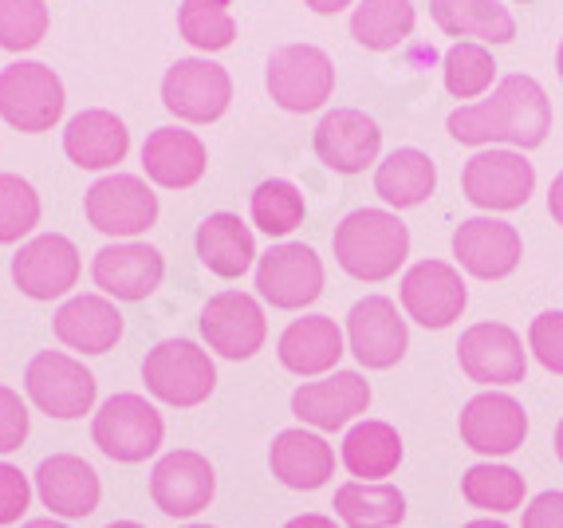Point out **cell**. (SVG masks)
Segmentation results:
<instances>
[{"instance_id":"6da1fadb","label":"cell","mask_w":563,"mask_h":528,"mask_svg":"<svg viewBox=\"0 0 563 528\" xmlns=\"http://www.w3.org/2000/svg\"><path fill=\"white\" fill-rule=\"evenodd\" d=\"M450 134L465 146H512V151H532L552 131V103L548 91L532 76L517 72L505 76L481 103L457 107L450 114Z\"/></svg>"},{"instance_id":"7a4b0ae2","label":"cell","mask_w":563,"mask_h":528,"mask_svg":"<svg viewBox=\"0 0 563 528\" xmlns=\"http://www.w3.org/2000/svg\"><path fill=\"white\" fill-rule=\"evenodd\" d=\"M339 268L355 280H390L410 256V229L390 209H355L335 226L331 237Z\"/></svg>"},{"instance_id":"3957f363","label":"cell","mask_w":563,"mask_h":528,"mask_svg":"<svg viewBox=\"0 0 563 528\" xmlns=\"http://www.w3.org/2000/svg\"><path fill=\"white\" fill-rule=\"evenodd\" d=\"M166 438V422H162L158 406L146 403L142 395H111L91 418V442L122 465H139L154 458Z\"/></svg>"},{"instance_id":"277c9868","label":"cell","mask_w":563,"mask_h":528,"mask_svg":"<svg viewBox=\"0 0 563 528\" xmlns=\"http://www.w3.org/2000/svg\"><path fill=\"white\" fill-rule=\"evenodd\" d=\"M142 383L158 403L189 410L217 391V367L209 351L198 348L194 340H162L146 351Z\"/></svg>"},{"instance_id":"5b68a950","label":"cell","mask_w":563,"mask_h":528,"mask_svg":"<svg viewBox=\"0 0 563 528\" xmlns=\"http://www.w3.org/2000/svg\"><path fill=\"white\" fill-rule=\"evenodd\" d=\"M64 84L40 59H16L0 72V119L20 134H44L64 119Z\"/></svg>"},{"instance_id":"8992f818","label":"cell","mask_w":563,"mask_h":528,"mask_svg":"<svg viewBox=\"0 0 563 528\" xmlns=\"http://www.w3.org/2000/svg\"><path fill=\"white\" fill-rule=\"evenodd\" d=\"M264 84L276 107L291 114H311L335 91V64L316 44H284L268 56Z\"/></svg>"},{"instance_id":"52a82bcc","label":"cell","mask_w":563,"mask_h":528,"mask_svg":"<svg viewBox=\"0 0 563 528\" xmlns=\"http://www.w3.org/2000/svg\"><path fill=\"white\" fill-rule=\"evenodd\" d=\"M24 391L47 418L71 422V418L91 415L99 383L84 367V359L67 355V351H40L24 367Z\"/></svg>"},{"instance_id":"ba28073f","label":"cell","mask_w":563,"mask_h":528,"mask_svg":"<svg viewBox=\"0 0 563 528\" xmlns=\"http://www.w3.org/2000/svg\"><path fill=\"white\" fill-rule=\"evenodd\" d=\"M461 189L477 209L488 213H508V209L528 206L536 189V166L525 158V151H497L485 146L477 151L465 170H461Z\"/></svg>"},{"instance_id":"9c48e42d","label":"cell","mask_w":563,"mask_h":528,"mask_svg":"<svg viewBox=\"0 0 563 528\" xmlns=\"http://www.w3.org/2000/svg\"><path fill=\"white\" fill-rule=\"evenodd\" d=\"M323 261L311 245L300 241H284L273 245L256 261V293L280 311H300L320 300L323 293Z\"/></svg>"},{"instance_id":"30bf717a","label":"cell","mask_w":563,"mask_h":528,"mask_svg":"<svg viewBox=\"0 0 563 528\" xmlns=\"http://www.w3.org/2000/svg\"><path fill=\"white\" fill-rule=\"evenodd\" d=\"M84 213L99 233L134 241L158 221V194L139 174H107L87 189Z\"/></svg>"},{"instance_id":"8fae6325","label":"cell","mask_w":563,"mask_h":528,"mask_svg":"<svg viewBox=\"0 0 563 528\" xmlns=\"http://www.w3.org/2000/svg\"><path fill=\"white\" fill-rule=\"evenodd\" d=\"M162 103L181 123H217L233 103V79L213 59H178L162 76Z\"/></svg>"},{"instance_id":"7c38bea8","label":"cell","mask_w":563,"mask_h":528,"mask_svg":"<svg viewBox=\"0 0 563 528\" xmlns=\"http://www.w3.org/2000/svg\"><path fill=\"white\" fill-rule=\"evenodd\" d=\"M457 363L481 387H517L528 375L525 340L508 323H493V320L473 323V328L461 331Z\"/></svg>"},{"instance_id":"4fadbf2b","label":"cell","mask_w":563,"mask_h":528,"mask_svg":"<svg viewBox=\"0 0 563 528\" xmlns=\"http://www.w3.org/2000/svg\"><path fill=\"white\" fill-rule=\"evenodd\" d=\"M201 336H206L209 351H217L221 359H233V363L253 359L268 340V320H264L261 300L241 293V288L217 293L201 308Z\"/></svg>"},{"instance_id":"5bb4252c","label":"cell","mask_w":563,"mask_h":528,"mask_svg":"<svg viewBox=\"0 0 563 528\" xmlns=\"http://www.w3.org/2000/svg\"><path fill=\"white\" fill-rule=\"evenodd\" d=\"M366 406H371V383L358 371H331L291 391V415L323 435L347 430L358 415H366Z\"/></svg>"},{"instance_id":"9a60e30c","label":"cell","mask_w":563,"mask_h":528,"mask_svg":"<svg viewBox=\"0 0 563 528\" xmlns=\"http://www.w3.org/2000/svg\"><path fill=\"white\" fill-rule=\"evenodd\" d=\"M79 249L64 233H40L12 256V284L29 300H59L79 284Z\"/></svg>"},{"instance_id":"2e32d148","label":"cell","mask_w":563,"mask_h":528,"mask_svg":"<svg viewBox=\"0 0 563 528\" xmlns=\"http://www.w3.org/2000/svg\"><path fill=\"white\" fill-rule=\"evenodd\" d=\"M398 296H402L406 316L430 331L450 328L453 320H461V311L470 304V288L450 261H418L402 276Z\"/></svg>"},{"instance_id":"e0dca14e","label":"cell","mask_w":563,"mask_h":528,"mask_svg":"<svg viewBox=\"0 0 563 528\" xmlns=\"http://www.w3.org/2000/svg\"><path fill=\"white\" fill-rule=\"evenodd\" d=\"M151 497L166 517H198L217 497V473L206 453L169 450L151 470Z\"/></svg>"},{"instance_id":"ac0fdd59","label":"cell","mask_w":563,"mask_h":528,"mask_svg":"<svg viewBox=\"0 0 563 528\" xmlns=\"http://www.w3.org/2000/svg\"><path fill=\"white\" fill-rule=\"evenodd\" d=\"M347 348L371 371H390L410 348V331L398 304L386 296H363L347 316Z\"/></svg>"},{"instance_id":"d6986e66","label":"cell","mask_w":563,"mask_h":528,"mask_svg":"<svg viewBox=\"0 0 563 528\" xmlns=\"http://www.w3.org/2000/svg\"><path fill=\"white\" fill-rule=\"evenodd\" d=\"M316 158L335 174H363L366 166H375L378 151H383V131L366 111L355 107H335L320 119L316 127Z\"/></svg>"},{"instance_id":"ffe728a7","label":"cell","mask_w":563,"mask_h":528,"mask_svg":"<svg viewBox=\"0 0 563 528\" xmlns=\"http://www.w3.org/2000/svg\"><path fill=\"white\" fill-rule=\"evenodd\" d=\"M457 430L470 450L485 453V458H505V453L525 446L528 410L505 391H485V395H473L465 403Z\"/></svg>"},{"instance_id":"44dd1931","label":"cell","mask_w":563,"mask_h":528,"mask_svg":"<svg viewBox=\"0 0 563 528\" xmlns=\"http://www.w3.org/2000/svg\"><path fill=\"white\" fill-rule=\"evenodd\" d=\"M162 276H166V256L146 241H122V245H107L95 253L91 261V280L95 288L111 300H146L158 293Z\"/></svg>"},{"instance_id":"7402d4cb","label":"cell","mask_w":563,"mask_h":528,"mask_svg":"<svg viewBox=\"0 0 563 528\" xmlns=\"http://www.w3.org/2000/svg\"><path fill=\"white\" fill-rule=\"evenodd\" d=\"M36 497L52 517L59 520H79L91 517L103 501V482L95 473L91 462L76 458V453H52L36 465Z\"/></svg>"},{"instance_id":"603a6c76","label":"cell","mask_w":563,"mask_h":528,"mask_svg":"<svg viewBox=\"0 0 563 528\" xmlns=\"http://www.w3.org/2000/svg\"><path fill=\"white\" fill-rule=\"evenodd\" d=\"M453 256L477 280H500V276L517 273L525 241H520L517 226L500 218H470L453 229Z\"/></svg>"},{"instance_id":"cb8c5ba5","label":"cell","mask_w":563,"mask_h":528,"mask_svg":"<svg viewBox=\"0 0 563 528\" xmlns=\"http://www.w3.org/2000/svg\"><path fill=\"white\" fill-rule=\"evenodd\" d=\"M52 328L64 348L84 351V355H107L122 340V311L114 308L111 296L79 293L59 304Z\"/></svg>"},{"instance_id":"d4e9b609","label":"cell","mask_w":563,"mask_h":528,"mask_svg":"<svg viewBox=\"0 0 563 528\" xmlns=\"http://www.w3.org/2000/svg\"><path fill=\"white\" fill-rule=\"evenodd\" d=\"M268 470L280 485L296 493H311L335 477V450L316 430H280L268 446Z\"/></svg>"},{"instance_id":"484cf974","label":"cell","mask_w":563,"mask_h":528,"mask_svg":"<svg viewBox=\"0 0 563 528\" xmlns=\"http://www.w3.org/2000/svg\"><path fill=\"white\" fill-rule=\"evenodd\" d=\"M206 166H209L206 142L194 131L158 127V131H151V139L142 142V170L162 189L198 186L206 178Z\"/></svg>"},{"instance_id":"4316f807","label":"cell","mask_w":563,"mask_h":528,"mask_svg":"<svg viewBox=\"0 0 563 528\" xmlns=\"http://www.w3.org/2000/svg\"><path fill=\"white\" fill-rule=\"evenodd\" d=\"M131 151V131L114 111L91 107L67 119L64 127V154L79 170H111Z\"/></svg>"},{"instance_id":"83f0119b","label":"cell","mask_w":563,"mask_h":528,"mask_svg":"<svg viewBox=\"0 0 563 528\" xmlns=\"http://www.w3.org/2000/svg\"><path fill=\"white\" fill-rule=\"evenodd\" d=\"M347 351V340L331 316H303V320H291L280 331V343H276V355L291 375L311 378V375H328L339 367V359Z\"/></svg>"},{"instance_id":"f1b7e54d","label":"cell","mask_w":563,"mask_h":528,"mask_svg":"<svg viewBox=\"0 0 563 528\" xmlns=\"http://www.w3.org/2000/svg\"><path fill=\"white\" fill-rule=\"evenodd\" d=\"M198 256L209 273L221 280H236L256 264V237L236 213H209L198 226Z\"/></svg>"},{"instance_id":"f546056e","label":"cell","mask_w":563,"mask_h":528,"mask_svg":"<svg viewBox=\"0 0 563 528\" xmlns=\"http://www.w3.org/2000/svg\"><path fill=\"white\" fill-rule=\"evenodd\" d=\"M430 16L457 44H508L517 36V20L500 0H430Z\"/></svg>"},{"instance_id":"4dcf8cb0","label":"cell","mask_w":563,"mask_h":528,"mask_svg":"<svg viewBox=\"0 0 563 528\" xmlns=\"http://www.w3.org/2000/svg\"><path fill=\"white\" fill-rule=\"evenodd\" d=\"M402 435H398L395 426L366 418V422H355L347 430L339 462L347 465L355 482H383V477H390L402 465Z\"/></svg>"},{"instance_id":"1f68e13d","label":"cell","mask_w":563,"mask_h":528,"mask_svg":"<svg viewBox=\"0 0 563 528\" xmlns=\"http://www.w3.org/2000/svg\"><path fill=\"white\" fill-rule=\"evenodd\" d=\"M438 189V166L426 151L418 146H398L395 154H386L375 170V194L390 209H413L422 206Z\"/></svg>"},{"instance_id":"d6a6232c","label":"cell","mask_w":563,"mask_h":528,"mask_svg":"<svg viewBox=\"0 0 563 528\" xmlns=\"http://www.w3.org/2000/svg\"><path fill=\"white\" fill-rule=\"evenodd\" d=\"M331 509L347 528H398L406 520V497L390 482H347L335 490Z\"/></svg>"},{"instance_id":"836d02e7","label":"cell","mask_w":563,"mask_h":528,"mask_svg":"<svg viewBox=\"0 0 563 528\" xmlns=\"http://www.w3.org/2000/svg\"><path fill=\"white\" fill-rule=\"evenodd\" d=\"M413 24H418V12L410 0H358L351 12V36L366 52H395L413 36Z\"/></svg>"},{"instance_id":"e575fe53","label":"cell","mask_w":563,"mask_h":528,"mask_svg":"<svg viewBox=\"0 0 563 528\" xmlns=\"http://www.w3.org/2000/svg\"><path fill=\"white\" fill-rule=\"evenodd\" d=\"M249 213H253V226L264 237H288L308 218V201H303L300 186H291L284 178H268L256 186L253 201H249Z\"/></svg>"},{"instance_id":"d590c367","label":"cell","mask_w":563,"mask_h":528,"mask_svg":"<svg viewBox=\"0 0 563 528\" xmlns=\"http://www.w3.org/2000/svg\"><path fill=\"white\" fill-rule=\"evenodd\" d=\"M442 79L453 99H481V95H488L493 84H497V59H493V52L485 44L461 40V44H453L445 52Z\"/></svg>"},{"instance_id":"8d00e7d4","label":"cell","mask_w":563,"mask_h":528,"mask_svg":"<svg viewBox=\"0 0 563 528\" xmlns=\"http://www.w3.org/2000/svg\"><path fill=\"white\" fill-rule=\"evenodd\" d=\"M461 493H465L473 509L500 517V513H517L525 505V477L517 470H508V465H470L465 477H461Z\"/></svg>"},{"instance_id":"74e56055","label":"cell","mask_w":563,"mask_h":528,"mask_svg":"<svg viewBox=\"0 0 563 528\" xmlns=\"http://www.w3.org/2000/svg\"><path fill=\"white\" fill-rule=\"evenodd\" d=\"M233 0H181L178 9V32L186 36V44H194L198 52H225L236 40V20Z\"/></svg>"},{"instance_id":"f35d334b","label":"cell","mask_w":563,"mask_h":528,"mask_svg":"<svg viewBox=\"0 0 563 528\" xmlns=\"http://www.w3.org/2000/svg\"><path fill=\"white\" fill-rule=\"evenodd\" d=\"M40 226V194L20 174H0V245H16Z\"/></svg>"},{"instance_id":"ab89813d","label":"cell","mask_w":563,"mask_h":528,"mask_svg":"<svg viewBox=\"0 0 563 528\" xmlns=\"http://www.w3.org/2000/svg\"><path fill=\"white\" fill-rule=\"evenodd\" d=\"M47 4L44 0H0V47L4 52H32L47 36Z\"/></svg>"},{"instance_id":"60d3db41","label":"cell","mask_w":563,"mask_h":528,"mask_svg":"<svg viewBox=\"0 0 563 528\" xmlns=\"http://www.w3.org/2000/svg\"><path fill=\"white\" fill-rule=\"evenodd\" d=\"M528 351L540 367L563 375V311H540L528 328Z\"/></svg>"},{"instance_id":"b9f144b4","label":"cell","mask_w":563,"mask_h":528,"mask_svg":"<svg viewBox=\"0 0 563 528\" xmlns=\"http://www.w3.org/2000/svg\"><path fill=\"white\" fill-rule=\"evenodd\" d=\"M29 442V406L12 387L0 383V453H16Z\"/></svg>"},{"instance_id":"7bdbcfd3","label":"cell","mask_w":563,"mask_h":528,"mask_svg":"<svg viewBox=\"0 0 563 528\" xmlns=\"http://www.w3.org/2000/svg\"><path fill=\"white\" fill-rule=\"evenodd\" d=\"M32 505V482L16 465L0 462V528L16 525Z\"/></svg>"},{"instance_id":"ee69618b","label":"cell","mask_w":563,"mask_h":528,"mask_svg":"<svg viewBox=\"0 0 563 528\" xmlns=\"http://www.w3.org/2000/svg\"><path fill=\"white\" fill-rule=\"evenodd\" d=\"M525 528H563V493L548 490L525 505Z\"/></svg>"},{"instance_id":"f6af8a7d","label":"cell","mask_w":563,"mask_h":528,"mask_svg":"<svg viewBox=\"0 0 563 528\" xmlns=\"http://www.w3.org/2000/svg\"><path fill=\"white\" fill-rule=\"evenodd\" d=\"M548 213L555 218V226H563V170L552 178V189H548Z\"/></svg>"},{"instance_id":"bcb514c9","label":"cell","mask_w":563,"mask_h":528,"mask_svg":"<svg viewBox=\"0 0 563 528\" xmlns=\"http://www.w3.org/2000/svg\"><path fill=\"white\" fill-rule=\"evenodd\" d=\"M284 528H339L331 517H323V513H303V517H291Z\"/></svg>"},{"instance_id":"7dc6e473","label":"cell","mask_w":563,"mask_h":528,"mask_svg":"<svg viewBox=\"0 0 563 528\" xmlns=\"http://www.w3.org/2000/svg\"><path fill=\"white\" fill-rule=\"evenodd\" d=\"M311 12H320V16H335V12H343L347 4H355V0H303Z\"/></svg>"},{"instance_id":"c3c4849f","label":"cell","mask_w":563,"mask_h":528,"mask_svg":"<svg viewBox=\"0 0 563 528\" xmlns=\"http://www.w3.org/2000/svg\"><path fill=\"white\" fill-rule=\"evenodd\" d=\"M20 528H71V525L59 520V517H40V520H29V525H20Z\"/></svg>"},{"instance_id":"681fc988","label":"cell","mask_w":563,"mask_h":528,"mask_svg":"<svg viewBox=\"0 0 563 528\" xmlns=\"http://www.w3.org/2000/svg\"><path fill=\"white\" fill-rule=\"evenodd\" d=\"M461 528H508V525H500V520H470V525Z\"/></svg>"},{"instance_id":"f907efd6","label":"cell","mask_w":563,"mask_h":528,"mask_svg":"<svg viewBox=\"0 0 563 528\" xmlns=\"http://www.w3.org/2000/svg\"><path fill=\"white\" fill-rule=\"evenodd\" d=\"M555 458L563 462V418H560V426H555Z\"/></svg>"},{"instance_id":"816d5d0a","label":"cell","mask_w":563,"mask_h":528,"mask_svg":"<svg viewBox=\"0 0 563 528\" xmlns=\"http://www.w3.org/2000/svg\"><path fill=\"white\" fill-rule=\"evenodd\" d=\"M107 528H146V525H139V520H114V525H107Z\"/></svg>"},{"instance_id":"f5cc1de1","label":"cell","mask_w":563,"mask_h":528,"mask_svg":"<svg viewBox=\"0 0 563 528\" xmlns=\"http://www.w3.org/2000/svg\"><path fill=\"white\" fill-rule=\"evenodd\" d=\"M555 72H560V79H563V40H560V47H555Z\"/></svg>"},{"instance_id":"db71d44e","label":"cell","mask_w":563,"mask_h":528,"mask_svg":"<svg viewBox=\"0 0 563 528\" xmlns=\"http://www.w3.org/2000/svg\"><path fill=\"white\" fill-rule=\"evenodd\" d=\"M186 528H213V525H186Z\"/></svg>"},{"instance_id":"11a10c76","label":"cell","mask_w":563,"mask_h":528,"mask_svg":"<svg viewBox=\"0 0 563 528\" xmlns=\"http://www.w3.org/2000/svg\"><path fill=\"white\" fill-rule=\"evenodd\" d=\"M520 4H528V0H520Z\"/></svg>"}]
</instances>
